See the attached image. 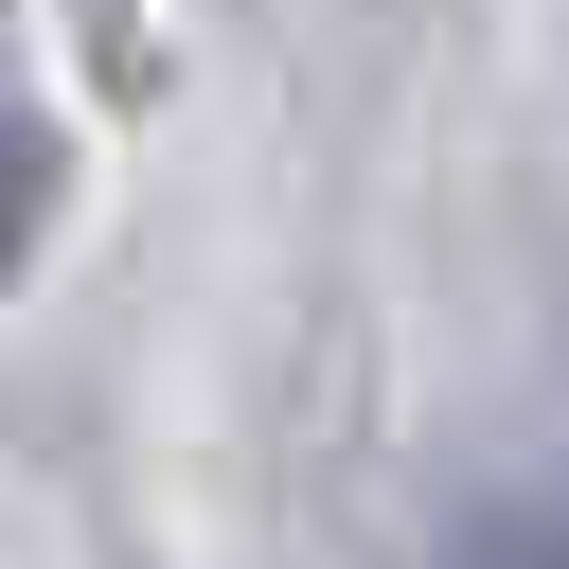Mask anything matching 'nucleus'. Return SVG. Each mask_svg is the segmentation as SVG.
<instances>
[{
	"label": "nucleus",
	"instance_id": "obj_1",
	"mask_svg": "<svg viewBox=\"0 0 569 569\" xmlns=\"http://www.w3.org/2000/svg\"><path fill=\"white\" fill-rule=\"evenodd\" d=\"M53 196H71V142H53V107H36V89H18V53H0V284L36 267Z\"/></svg>",
	"mask_w": 569,
	"mask_h": 569
},
{
	"label": "nucleus",
	"instance_id": "obj_2",
	"mask_svg": "<svg viewBox=\"0 0 569 569\" xmlns=\"http://www.w3.org/2000/svg\"><path fill=\"white\" fill-rule=\"evenodd\" d=\"M445 569H569V516H516V498H498V516L445 533Z\"/></svg>",
	"mask_w": 569,
	"mask_h": 569
}]
</instances>
